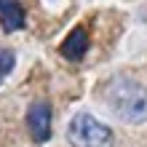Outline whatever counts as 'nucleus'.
<instances>
[{
  "mask_svg": "<svg viewBox=\"0 0 147 147\" xmlns=\"http://www.w3.org/2000/svg\"><path fill=\"white\" fill-rule=\"evenodd\" d=\"M105 102L126 123H147V86L131 75H115L105 86Z\"/></svg>",
  "mask_w": 147,
  "mask_h": 147,
  "instance_id": "nucleus-1",
  "label": "nucleus"
},
{
  "mask_svg": "<svg viewBox=\"0 0 147 147\" xmlns=\"http://www.w3.org/2000/svg\"><path fill=\"white\" fill-rule=\"evenodd\" d=\"M67 142L70 147H112L115 136L107 123L96 120L88 112H78L67 126Z\"/></svg>",
  "mask_w": 147,
  "mask_h": 147,
  "instance_id": "nucleus-2",
  "label": "nucleus"
},
{
  "mask_svg": "<svg viewBox=\"0 0 147 147\" xmlns=\"http://www.w3.org/2000/svg\"><path fill=\"white\" fill-rule=\"evenodd\" d=\"M51 118H54V112H51L48 102H32L30 105V110H27V128H30V136L38 144L51 139Z\"/></svg>",
  "mask_w": 147,
  "mask_h": 147,
  "instance_id": "nucleus-3",
  "label": "nucleus"
},
{
  "mask_svg": "<svg viewBox=\"0 0 147 147\" xmlns=\"http://www.w3.org/2000/svg\"><path fill=\"white\" fill-rule=\"evenodd\" d=\"M59 54L64 59H70V62H80V59L88 54V32L83 27L72 30L70 35H67V40L59 46Z\"/></svg>",
  "mask_w": 147,
  "mask_h": 147,
  "instance_id": "nucleus-4",
  "label": "nucleus"
},
{
  "mask_svg": "<svg viewBox=\"0 0 147 147\" xmlns=\"http://www.w3.org/2000/svg\"><path fill=\"white\" fill-rule=\"evenodd\" d=\"M24 5L19 0H0V27L3 32H16L24 27Z\"/></svg>",
  "mask_w": 147,
  "mask_h": 147,
  "instance_id": "nucleus-5",
  "label": "nucleus"
},
{
  "mask_svg": "<svg viewBox=\"0 0 147 147\" xmlns=\"http://www.w3.org/2000/svg\"><path fill=\"white\" fill-rule=\"evenodd\" d=\"M13 64H16V56H13V51H8V48H0V75H8L13 70Z\"/></svg>",
  "mask_w": 147,
  "mask_h": 147,
  "instance_id": "nucleus-6",
  "label": "nucleus"
},
{
  "mask_svg": "<svg viewBox=\"0 0 147 147\" xmlns=\"http://www.w3.org/2000/svg\"><path fill=\"white\" fill-rule=\"evenodd\" d=\"M0 80H3V75H0Z\"/></svg>",
  "mask_w": 147,
  "mask_h": 147,
  "instance_id": "nucleus-7",
  "label": "nucleus"
}]
</instances>
